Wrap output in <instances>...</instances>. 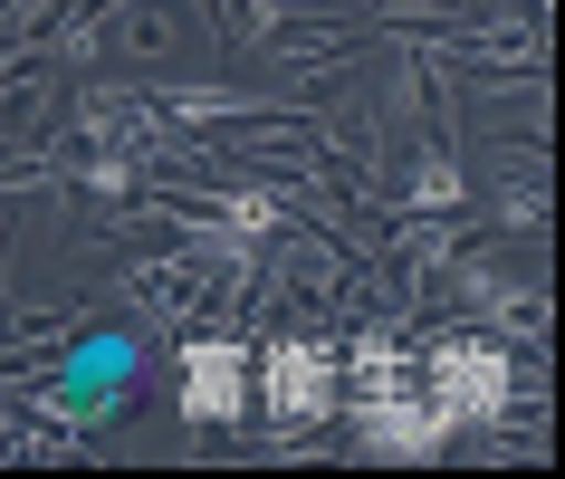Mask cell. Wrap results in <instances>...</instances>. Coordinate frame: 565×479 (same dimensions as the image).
Instances as JSON below:
<instances>
[{
  "mask_svg": "<svg viewBox=\"0 0 565 479\" xmlns=\"http://www.w3.org/2000/svg\"><path fill=\"white\" fill-rule=\"evenodd\" d=\"M125 49H135V58H153V49H173V0H145V10L125 20Z\"/></svg>",
  "mask_w": 565,
  "mask_h": 479,
  "instance_id": "6da1fadb",
  "label": "cell"
}]
</instances>
